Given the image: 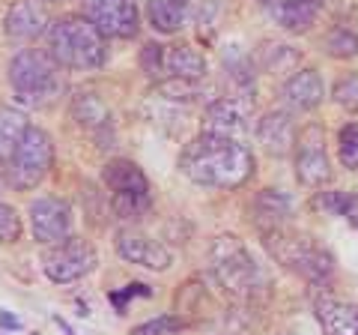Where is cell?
<instances>
[{
	"label": "cell",
	"mask_w": 358,
	"mask_h": 335,
	"mask_svg": "<svg viewBox=\"0 0 358 335\" xmlns=\"http://www.w3.org/2000/svg\"><path fill=\"white\" fill-rule=\"evenodd\" d=\"M33 237L45 245H60L72 237V210L60 198H36L30 204Z\"/></svg>",
	"instance_id": "obj_11"
},
{
	"label": "cell",
	"mask_w": 358,
	"mask_h": 335,
	"mask_svg": "<svg viewBox=\"0 0 358 335\" xmlns=\"http://www.w3.org/2000/svg\"><path fill=\"white\" fill-rule=\"evenodd\" d=\"M9 84H13L15 99L21 105L42 108V105H48L63 87L60 63L54 60L48 51L27 48V51L15 54L13 63H9Z\"/></svg>",
	"instance_id": "obj_3"
},
{
	"label": "cell",
	"mask_w": 358,
	"mask_h": 335,
	"mask_svg": "<svg viewBox=\"0 0 358 335\" xmlns=\"http://www.w3.org/2000/svg\"><path fill=\"white\" fill-rule=\"evenodd\" d=\"M164 72H171V78L200 81L206 75V57L192 46H173L164 54Z\"/></svg>",
	"instance_id": "obj_21"
},
{
	"label": "cell",
	"mask_w": 358,
	"mask_h": 335,
	"mask_svg": "<svg viewBox=\"0 0 358 335\" xmlns=\"http://www.w3.org/2000/svg\"><path fill=\"white\" fill-rule=\"evenodd\" d=\"M54 162V144L48 138V132H42L39 126H30L27 135L21 138L18 150L9 159V183L15 189H36L51 171Z\"/></svg>",
	"instance_id": "obj_7"
},
{
	"label": "cell",
	"mask_w": 358,
	"mask_h": 335,
	"mask_svg": "<svg viewBox=\"0 0 358 335\" xmlns=\"http://www.w3.org/2000/svg\"><path fill=\"white\" fill-rule=\"evenodd\" d=\"M21 237V219L9 204H0V242H15Z\"/></svg>",
	"instance_id": "obj_30"
},
{
	"label": "cell",
	"mask_w": 358,
	"mask_h": 335,
	"mask_svg": "<svg viewBox=\"0 0 358 335\" xmlns=\"http://www.w3.org/2000/svg\"><path fill=\"white\" fill-rule=\"evenodd\" d=\"M102 180L110 189V210L122 221H138L150 213L152 195L143 171L129 159H114L105 165Z\"/></svg>",
	"instance_id": "obj_6"
},
{
	"label": "cell",
	"mask_w": 358,
	"mask_h": 335,
	"mask_svg": "<svg viewBox=\"0 0 358 335\" xmlns=\"http://www.w3.org/2000/svg\"><path fill=\"white\" fill-rule=\"evenodd\" d=\"M338 144H341V162L350 171H358V123H346L338 135Z\"/></svg>",
	"instance_id": "obj_26"
},
{
	"label": "cell",
	"mask_w": 358,
	"mask_h": 335,
	"mask_svg": "<svg viewBox=\"0 0 358 335\" xmlns=\"http://www.w3.org/2000/svg\"><path fill=\"white\" fill-rule=\"evenodd\" d=\"M0 323H3L6 329H21V320L13 317V315H0Z\"/></svg>",
	"instance_id": "obj_33"
},
{
	"label": "cell",
	"mask_w": 358,
	"mask_h": 335,
	"mask_svg": "<svg viewBox=\"0 0 358 335\" xmlns=\"http://www.w3.org/2000/svg\"><path fill=\"white\" fill-rule=\"evenodd\" d=\"M212 270H215L221 287L236 299H254L260 294V287L266 285L260 266L251 258V252L233 233L218 237L215 245H212Z\"/></svg>",
	"instance_id": "obj_5"
},
{
	"label": "cell",
	"mask_w": 358,
	"mask_h": 335,
	"mask_svg": "<svg viewBox=\"0 0 358 335\" xmlns=\"http://www.w3.org/2000/svg\"><path fill=\"white\" fill-rule=\"evenodd\" d=\"M84 18L108 39H131L141 27V13L134 0H81Z\"/></svg>",
	"instance_id": "obj_8"
},
{
	"label": "cell",
	"mask_w": 358,
	"mask_h": 335,
	"mask_svg": "<svg viewBox=\"0 0 358 335\" xmlns=\"http://www.w3.org/2000/svg\"><path fill=\"white\" fill-rule=\"evenodd\" d=\"M296 177L305 186L317 189L322 183L331 180V168H329V156H326V141H322V126L310 123L299 132L296 141Z\"/></svg>",
	"instance_id": "obj_10"
},
{
	"label": "cell",
	"mask_w": 358,
	"mask_h": 335,
	"mask_svg": "<svg viewBox=\"0 0 358 335\" xmlns=\"http://www.w3.org/2000/svg\"><path fill=\"white\" fill-rule=\"evenodd\" d=\"M45 36H48V54L66 69L90 72L105 66L108 60L105 36L84 15H66L51 21Z\"/></svg>",
	"instance_id": "obj_2"
},
{
	"label": "cell",
	"mask_w": 358,
	"mask_h": 335,
	"mask_svg": "<svg viewBox=\"0 0 358 335\" xmlns=\"http://www.w3.org/2000/svg\"><path fill=\"white\" fill-rule=\"evenodd\" d=\"M281 96L293 111H313L326 96V84H322L317 69H301L284 84Z\"/></svg>",
	"instance_id": "obj_17"
},
{
	"label": "cell",
	"mask_w": 358,
	"mask_h": 335,
	"mask_svg": "<svg viewBox=\"0 0 358 335\" xmlns=\"http://www.w3.org/2000/svg\"><path fill=\"white\" fill-rule=\"evenodd\" d=\"M320 204L334 210V213L343 216V219H350L358 228V198H352V195H326V198H320Z\"/></svg>",
	"instance_id": "obj_27"
},
{
	"label": "cell",
	"mask_w": 358,
	"mask_h": 335,
	"mask_svg": "<svg viewBox=\"0 0 358 335\" xmlns=\"http://www.w3.org/2000/svg\"><path fill=\"white\" fill-rule=\"evenodd\" d=\"M27 129H30V123L21 111L0 105V162L13 159V153L18 150L21 138L27 135Z\"/></svg>",
	"instance_id": "obj_22"
},
{
	"label": "cell",
	"mask_w": 358,
	"mask_h": 335,
	"mask_svg": "<svg viewBox=\"0 0 358 335\" xmlns=\"http://www.w3.org/2000/svg\"><path fill=\"white\" fill-rule=\"evenodd\" d=\"M42 266H45V275L51 278L54 285H69V282H78L84 278L87 273H93L96 266V252L93 245H87L84 240H66L42 258Z\"/></svg>",
	"instance_id": "obj_9"
},
{
	"label": "cell",
	"mask_w": 358,
	"mask_h": 335,
	"mask_svg": "<svg viewBox=\"0 0 358 335\" xmlns=\"http://www.w3.org/2000/svg\"><path fill=\"white\" fill-rule=\"evenodd\" d=\"M334 102L350 108V111H358V75H346L334 84Z\"/></svg>",
	"instance_id": "obj_28"
},
{
	"label": "cell",
	"mask_w": 358,
	"mask_h": 335,
	"mask_svg": "<svg viewBox=\"0 0 358 335\" xmlns=\"http://www.w3.org/2000/svg\"><path fill=\"white\" fill-rule=\"evenodd\" d=\"M188 0H150L147 4V18L159 33H176L185 25Z\"/></svg>",
	"instance_id": "obj_23"
},
{
	"label": "cell",
	"mask_w": 358,
	"mask_h": 335,
	"mask_svg": "<svg viewBox=\"0 0 358 335\" xmlns=\"http://www.w3.org/2000/svg\"><path fill=\"white\" fill-rule=\"evenodd\" d=\"M72 117L78 120V126L93 132L96 138H102V141H105V135L110 138V126H114V123H110V111L96 93L72 96Z\"/></svg>",
	"instance_id": "obj_19"
},
{
	"label": "cell",
	"mask_w": 358,
	"mask_h": 335,
	"mask_svg": "<svg viewBox=\"0 0 358 335\" xmlns=\"http://www.w3.org/2000/svg\"><path fill=\"white\" fill-rule=\"evenodd\" d=\"M45 4H51V0H45Z\"/></svg>",
	"instance_id": "obj_34"
},
{
	"label": "cell",
	"mask_w": 358,
	"mask_h": 335,
	"mask_svg": "<svg viewBox=\"0 0 358 335\" xmlns=\"http://www.w3.org/2000/svg\"><path fill=\"white\" fill-rule=\"evenodd\" d=\"M254 114V102L251 99H239V96H224L218 102H212L203 120V132L209 135H221V138H233L239 141V135L248 132V120Z\"/></svg>",
	"instance_id": "obj_12"
},
{
	"label": "cell",
	"mask_w": 358,
	"mask_h": 335,
	"mask_svg": "<svg viewBox=\"0 0 358 335\" xmlns=\"http://www.w3.org/2000/svg\"><path fill=\"white\" fill-rule=\"evenodd\" d=\"M150 294H152V290L147 285H126L122 294H110V303L117 306V311H122V308H126V299H131V296H150Z\"/></svg>",
	"instance_id": "obj_32"
},
{
	"label": "cell",
	"mask_w": 358,
	"mask_h": 335,
	"mask_svg": "<svg viewBox=\"0 0 358 335\" xmlns=\"http://www.w3.org/2000/svg\"><path fill=\"white\" fill-rule=\"evenodd\" d=\"M257 141L263 144L268 156H287L296 147V123L287 111H268L257 126Z\"/></svg>",
	"instance_id": "obj_14"
},
{
	"label": "cell",
	"mask_w": 358,
	"mask_h": 335,
	"mask_svg": "<svg viewBox=\"0 0 358 335\" xmlns=\"http://www.w3.org/2000/svg\"><path fill=\"white\" fill-rule=\"evenodd\" d=\"M164 54H167V46H159V42H150V46H143L141 51V66L147 75H159L164 72Z\"/></svg>",
	"instance_id": "obj_29"
},
{
	"label": "cell",
	"mask_w": 358,
	"mask_h": 335,
	"mask_svg": "<svg viewBox=\"0 0 358 335\" xmlns=\"http://www.w3.org/2000/svg\"><path fill=\"white\" fill-rule=\"evenodd\" d=\"M3 30L9 39L30 42V39H36L39 33L48 30V21H45V13L33 0H15L3 18Z\"/></svg>",
	"instance_id": "obj_16"
},
{
	"label": "cell",
	"mask_w": 358,
	"mask_h": 335,
	"mask_svg": "<svg viewBox=\"0 0 358 335\" xmlns=\"http://www.w3.org/2000/svg\"><path fill=\"white\" fill-rule=\"evenodd\" d=\"M179 168L192 183L209 189H236L254 174V156L245 144L221 135H200L188 144Z\"/></svg>",
	"instance_id": "obj_1"
},
{
	"label": "cell",
	"mask_w": 358,
	"mask_h": 335,
	"mask_svg": "<svg viewBox=\"0 0 358 335\" xmlns=\"http://www.w3.org/2000/svg\"><path fill=\"white\" fill-rule=\"evenodd\" d=\"M176 329H182V320L171 317V315H162V317H155V320L141 323V327L134 329V335H164V332H176Z\"/></svg>",
	"instance_id": "obj_31"
},
{
	"label": "cell",
	"mask_w": 358,
	"mask_h": 335,
	"mask_svg": "<svg viewBox=\"0 0 358 335\" xmlns=\"http://www.w3.org/2000/svg\"><path fill=\"white\" fill-rule=\"evenodd\" d=\"M313 308H317V320L326 335H358V306L322 296Z\"/></svg>",
	"instance_id": "obj_18"
},
{
	"label": "cell",
	"mask_w": 358,
	"mask_h": 335,
	"mask_svg": "<svg viewBox=\"0 0 358 335\" xmlns=\"http://www.w3.org/2000/svg\"><path fill=\"white\" fill-rule=\"evenodd\" d=\"M254 213H257V225H260V231L284 228L289 213H293V200H289L284 192H278V189H263V192L257 195Z\"/></svg>",
	"instance_id": "obj_20"
},
{
	"label": "cell",
	"mask_w": 358,
	"mask_h": 335,
	"mask_svg": "<svg viewBox=\"0 0 358 335\" xmlns=\"http://www.w3.org/2000/svg\"><path fill=\"white\" fill-rule=\"evenodd\" d=\"M326 51L331 54V57H355L358 54V36L350 30V27H334L329 36H326Z\"/></svg>",
	"instance_id": "obj_24"
},
{
	"label": "cell",
	"mask_w": 358,
	"mask_h": 335,
	"mask_svg": "<svg viewBox=\"0 0 358 335\" xmlns=\"http://www.w3.org/2000/svg\"><path fill=\"white\" fill-rule=\"evenodd\" d=\"M117 252L122 261L147 266V270H167V266L173 264L171 252H167L159 240H152L141 231H131V228L117 233Z\"/></svg>",
	"instance_id": "obj_13"
},
{
	"label": "cell",
	"mask_w": 358,
	"mask_h": 335,
	"mask_svg": "<svg viewBox=\"0 0 358 335\" xmlns=\"http://www.w3.org/2000/svg\"><path fill=\"white\" fill-rule=\"evenodd\" d=\"M159 93L173 102H194L200 96V84L185 81V78H167V81H159Z\"/></svg>",
	"instance_id": "obj_25"
},
{
	"label": "cell",
	"mask_w": 358,
	"mask_h": 335,
	"mask_svg": "<svg viewBox=\"0 0 358 335\" xmlns=\"http://www.w3.org/2000/svg\"><path fill=\"white\" fill-rule=\"evenodd\" d=\"M260 6L284 30H308L317 21L322 0H260Z\"/></svg>",
	"instance_id": "obj_15"
},
{
	"label": "cell",
	"mask_w": 358,
	"mask_h": 335,
	"mask_svg": "<svg viewBox=\"0 0 358 335\" xmlns=\"http://www.w3.org/2000/svg\"><path fill=\"white\" fill-rule=\"evenodd\" d=\"M263 237H266V249L272 252V258H278L287 270L299 273L301 278H308V282L320 285L334 273L331 254L326 249H320L305 233L275 228V231H263Z\"/></svg>",
	"instance_id": "obj_4"
}]
</instances>
